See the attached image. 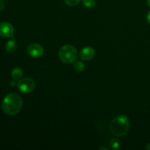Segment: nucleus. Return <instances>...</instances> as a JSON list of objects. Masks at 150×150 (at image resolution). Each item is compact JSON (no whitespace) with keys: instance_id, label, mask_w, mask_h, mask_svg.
Segmentation results:
<instances>
[{"instance_id":"1","label":"nucleus","mask_w":150,"mask_h":150,"mask_svg":"<svg viewBox=\"0 0 150 150\" xmlns=\"http://www.w3.org/2000/svg\"><path fill=\"white\" fill-rule=\"evenodd\" d=\"M23 106V100L16 93H10L6 95L1 103L3 112L9 116H14L20 112Z\"/></svg>"},{"instance_id":"2","label":"nucleus","mask_w":150,"mask_h":150,"mask_svg":"<svg viewBox=\"0 0 150 150\" xmlns=\"http://www.w3.org/2000/svg\"><path fill=\"white\" fill-rule=\"evenodd\" d=\"M130 120L125 115H120L112 120L109 125L111 133L117 137L125 136L130 128Z\"/></svg>"},{"instance_id":"3","label":"nucleus","mask_w":150,"mask_h":150,"mask_svg":"<svg viewBox=\"0 0 150 150\" xmlns=\"http://www.w3.org/2000/svg\"><path fill=\"white\" fill-rule=\"evenodd\" d=\"M59 57L62 62L65 64H70L74 62L77 58V50L71 45H64L59 49Z\"/></svg>"},{"instance_id":"4","label":"nucleus","mask_w":150,"mask_h":150,"mask_svg":"<svg viewBox=\"0 0 150 150\" xmlns=\"http://www.w3.org/2000/svg\"><path fill=\"white\" fill-rule=\"evenodd\" d=\"M17 86L22 93H31L35 89V82L30 78H24L18 80Z\"/></svg>"},{"instance_id":"5","label":"nucleus","mask_w":150,"mask_h":150,"mask_svg":"<svg viewBox=\"0 0 150 150\" xmlns=\"http://www.w3.org/2000/svg\"><path fill=\"white\" fill-rule=\"evenodd\" d=\"M14 27L8 22L0 23V37L4 38H12L14 35Z\"/></svg>"},{"instance_id":"6","label":"nucleus","mask_w":150,"mask_h":150,"mask_svg":"<svg viewBox=\"0 0 150 150\" xmlns=\"http://www.w3.org/2000/svg\"><path fill=\"white\" fill-rule=\"evenodd\" d=\"M27 53L30 57H33V58H39V57H42L43 54L44 49L42 45L34 42V43H31L28 45Z\"/></svg>"},{"instance_id":"7","label":"nucleus","mask_w":150,"mask_h":150,"mask_svg":"<svg viewBox=\"0 0 150 150\" xmlns=\"http://www.w3.org/2000/svg\"><path fill=\"white\" fill-rule=\"evenodd\" d=\"M95 55V50L92 47H85V48H82L81 51L79 53L80 58L84 61H89V60L92 59Z\"/></svg>"},{"instance_id":"8","label":"nucleus","mask_w":150,"mask_h":150,"mask_svg":"<svg viewBox=\"0 0 150 150\" xmlns=\"http://www.w3.org/2000/svg\"><path fill=\"white\" fill-rule=\"evenodd\" d=\"M11 76L14 80H20L23 76V70L18 67H15L11 72Z\"/></svg>"},{"instance_id":"9","label":"nucleus","mask_w":150,"mask_h":150,"mask_svg":"<svg viewBox=\"0 0 150 150\" xmlns=\"http://www.w3.org/2000/svg\"><path fill=\"white\" fill-rule=\"evenodd\" d=\"M6 51L9 53H13L17 48V45L14 40H10L6 43Z\"/></svg>"},{"instance_id":"10","label":"nucleus","mask_w":150,"mask_h":150,"mask_svg":"<svg viewBox=\"0 0 150 150\" xmlns=\"http://www.w3.org/2000/svg\"><path fill=\"white\" fill-rule=\"evenodd\" d=\"M73 67L77 72H82L85 70V64L81 61H75L73 63Z\"/></svg>"},{"instance_id":"11","label":"nucleus","mask_w":150,"mask_h":150,"mask_svg":"<svg viewBox=\"0 0 150 150\" xmlns=\"http://www.w3.org/2000/svg\"><path fill=\"white\" fill-rule=\"evenodd\" d=\"M83 5L86 7H94L96 5V1L95 0H82Z\"/></svg>"},{"instance_id":"12","label":"nucleus","mask_w":150,"mask_h":150,"mask_svg":"<svg viewBox=\"0 0 150 150\" xmlns=\"http://www.w3.org/2000/svg\"><path fill=\"white\" fill-rule=\"evenodd\" d=\"M110 146L112 149H118L120 146V142L117 139H111L110 142Z\"/></svg>"},{"instance_id":"13","label":"nucleus","mask_w":150,"mask_h":150,"mask_svg":"<svg viewBox=\"0 0 150 150\" xmlns=\"http://www.w3.org/2000/svg\"><path fill=\"white\" fill-rule=\"evenodd\" d=\"M64 2L67 4L68 6H71V7H73V6H76L79 4L81 1V0H64Z\"/></svg>"},{"instance_id":"14","label":"nucleus","mask_w":150,"mask_h":150,"mask_svg":"<svg viewBox=\"0 0 150 150\" xmlns=\"http://www.w3.org/2000/svg\"><path fill=\"white\" fill-rule=\"evenodd\" d=\"M5 7V2L4 0H0V12L3 11Z\"/></svg>"},{"instance_id":"15","label":"nucleus","mask_w":150,"mask_h":150,"mask_svg":"<svg viewBox=\"0 0 150 150\" xmlns=\"http://www.w3.org/2000/svg\"><path fill=\"white\" fill-rule=\"evenodd\" d=\"M146 20H147V22L150 24V11L148 13L147 16H146Z\"/></svg>"},{"instance_id":"16","label":"nucleus","mask_w":150,"mask_h":150,"mask_svg":"<svg viewBox=\"0 0 150 150\" xmlns=\"http://www.w3.org/2000/svg\"><path fill=\"white\" fill-rule=\"evenodd\" d=\"M145 148H146V150H150V143L146 145V147H145Z\"/></svg>"},{"instance_id":"17","label":"nucleus","mask_w":150,"mask_h":150,"mask_svg":"<svg viewBox=\"0 0 150 150\" xmlns=\"http://www.w3.org/2000/svg\"><path fill=\"white\" fill-rule=\"evenodd\" d=\"M10 84L12 85V86H14L15 85H16V83H13V82H11V83H10Z\"/></svg>"},{"instance_id":"18","label":"nucleus","mask_w":150,"mask_h":150,"mask_svg":"<svg viewBox=\"0 0 150 150\" xmlns=\"http://www.w3.org/2000/svg\"><path fill=\"white\" fill-rule=\"evenodd\" d=\"M147 4H148V6L150 7V0H147Z\"/></svg>"},{"instance_id":"19","label":"nucleus","mask_w":150,"mask_h":150,"mask_svg":"<svg viewBox=\"0 0 150 150\" xmlns=\"http://www.w3.org/2000/svg\"><path fill=\"white\" fill-rule=\"evenodd\" d=\"M100 149H108V148H104V147H103V148H100Z\"/></svg>"}]
</instances>
